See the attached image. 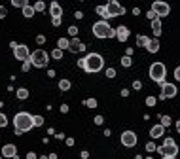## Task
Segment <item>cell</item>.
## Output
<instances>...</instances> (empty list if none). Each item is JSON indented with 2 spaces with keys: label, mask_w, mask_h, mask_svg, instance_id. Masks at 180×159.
I'll list each match as a JSON object with an SVG mask.
<instances>
[{
  "label": "cell",
  "mask_w": 180,
  "mask_h": 159,
  "mask_svg": "<svg viewBox=\"0 0 180 159\" xmlns=\"http://www.w3.org/2000/svg\"><path fill=\"white\" fill-rule=\"evenodd\" d=\"M167 125H171V118L169 116H161V127H167Z\"/></svg>",
  "instance_id": "cell-27"
},
{
  "label": "cell",
  "mask_w": 180,
  "mask_h": 159,
  "mask_svg": "<svg viewBox=\"0 0 180 159\" xmlns=\"http://www.w3.org/2000/svg\"><path fill=\"white\" fill-rule=\"evenodd\" d=\"M122 64H123V66H131V57H129V55L122 57Z\"/></svg>",
  "instance_id": "cell-30"
},
{
  "label": "cell",
  "mask_w": 180,
  "mask_h": 159,
  "mask_svg": "<svg viewBox=\"0 0 180 159\" xmlns=\"http://www.w3.org/2000/svg\"><path fill=\"white\" fill-rule=\"evenodd\" d=\"M104 8H106L108 17H120V15H123V14H125V8H122V6L118 4L116 0L108 2V6H104Z\"/></svg>",
  "instance_id": "cell-7"
},
{
  "label": "cell",
  "mask_w": 180,
  "mask_h": 159,
  "mask_svg": "<svg viewBox=\"0 0 180 159\" xmlns=\"http://www.w3.org/2000/svg\"><path fill=\"white\" fill-rule=\"evenodd\" d=\"M176 95V85L173 83H161V99H171Z\"/></svg>",
  "instance_id": "cell-11"
},
{
  "label": "cell",
  "mask_w": 180,
  "mask_h": 159,
  "mask_svg": "<svg viewBox=\"0 0 180 159\" xmlns=\"http://www.w3.org/2000/svg\"><path fill=\"white\" fill-rule=\"evenodd\" d=\"M51 57H53V59H61V57H63V51H61V49H55L53 53H51Z\"/></svg>",
  "instance_id": "cell-32"
},
{
  "label": "cell",
  "mask_w": 180,
  "mask_h": 159,
  "mask_svg": "<svg viewBox=\"0 0 180 159\" xmlns=\"http://www.w3.org/2000/svg\"><path fill=\"white\" fill-rule=\"evenodd\" d=\"M150 135H152V138H159V136L163 135V127L161 125H154V127L150 129Z\"/></svg>",
  "instance_id": "cell-16"
},
{
  "label": "cell",
  "mask_w": 180,
  "mask_h": 159,
  "mask_svg": "<svg viewBox=\"0 0 180 159\" xmlns=\"http://www.w3.org/2000/svg\"><path fill=\"white\" fill-rule=\"evenodd\" d=\"M57 45H59L57 49H61V51H63V49H67V47H68V40H67V38H59Z\"/></svg>",
  "instance_id": "cell-20"
},
{
  "label": "cell",
  "mask_w": 180,
  "mask_h": 159,
  "mask_svg": "<svg viewBox=\"0 0 180 159\" xmlns=\"http://www.w3.org/2000/svg\"><path fill=\"white\" fill-rule=\"evenodd\" d=\"M146 104H148V106H154V104H156V99H154V97H148V99H146Z\"/></svg>",
  "instance_id": "cell-36"
},
{
  "label": "cell",
  "mask_w": 180,
  "mask_h": 159,
  "mask_svg": "<svg viewBox=\"0 0 180 159\" xmlns=\"http://www.w3.org/2000/svg\"><path fill=\"white\" fill-rule=\"evenodd\" d=\"M59 89L68 91V89H70V82H68V80H61V82H59Z\"/></svg>",
  "instance_id": "cell-21"
},
{
  "label": "cell",
  "mask_w": 180,
  "mask_h": 159,
  "mask_svg": "<svg viewBox=\"0 0 180 159\" xmlns=\"http://www.w3.org/2000/svg\"><path fill=\"white\" fill-rule=\"evenodd\" d=\"M95 123H97V125H101V123H103V118H101V116H97V118H95Z\"/></svg>",
  "instance_id": "cell-40"
},
{
  "label": "cell",
  "mask_w": 180,
  "mask_h": 159,
  "mask_svg": "<svg viewBox=\"0 0 180 159\" xmlns=\"http://www.w3.org/2000/svg\"><path fill=\"white\" fill-rule=\"evenodd\" d=\"M146 150H148V152H156V150H158V146L154 144V142H148V144H146Z\"/></svg>",
  "instance_id": "cell-33"
},
{
  "label": "cell",
  "mask_w": 180,
  "mask_h": 159,
  "mask_svg": "<svg viewBox=\"0 0 180 159\" xmlns=\"http://www.w3.org/2000/svg\"><path fill=\"white\" fill-rule=\"evenodd\" d=\"M6 14H8V9H6L4 6H0V19H4V17H6Z\"/></svg>",
  "instance_id": "cell-34"
},
{
  "label": "cell",
  "mask_w": 180,
  "mask_h": 159,
  "mask_svg": "<svg viewBox=\"0 0 180 159\" xmlns=\"http://www.w3.org/2000/svg\"><path fill=\"white\" fill-rule=\"evenodd\" d=\"M103 64H104V61L99 53H89L87 57L78 61V66H82L87 72H99L101 68H103Z\"/></svg>",
  "instance_id": "cell-1"
},
{
  "label": "cell",
  "mask_w": 180,
  "mask_h": 159,
  "mask_svg": "<svg viewBox=\"0 0 180 159\" xmlns=\"http://www.w3.org/2000/svg\"><path fill=\"white\" fill-rule=\"evenodd\" d=\"M148 19H152V21H154V19H156V14H154V12H148Z\"/></svg>",
  "instance_id": "cell-42"
},
{
  "label": "cell",
  "mask_w": 180,
  "mask_h": 159,
  "mask_svg": "<svg viewBox=\"0 0 180 159\" xmlns=\"http://www.w3.org/2000/svg\"><path fill=\"white\" fill-rule=\"evenodd\" d=\"M146 49H148L150 53H156V51L159 49V42H158V40H150L148 45H146Z\"/></svg>",
  "instance_id": "cell-18"
},
{
  "label": "cell",
  "mask_w": 180,
  "mask_h": 159,
  "mask_svg": "<svg viewBox=\"0 0 180 159\" xmlns=\"http://www.w3.org/2000/svg\"><path fill=\"white\" fill-rule=\"evenodd\" d=\"M53 25L57 27V25H61V17H53Z\"/></svg>",
  "instance_id": "cell-39"
},
{
  "label": "cell",
  "mask_w": 180,
  "mask_h": 159,
  "mask_svg": "<svg viewBox=\"0 0 180 159\" xmlns=\"http://www.w3.org/2000/svg\"><path fill=\"white\" fill-rule=\"evenodd\" d=\"M97 14H99L101 17H104V19L108 17V14H106V8H104V6H97Z\"/></svg>",
  "instance_id": "cell-26"
},
{
  "label": "cell",
  "mask_w": 180,
  "mask_h": 159,
  "mask_svg": "<svg viewBox=\"0 0 180 159\" xmlns=\"http://www.w3.org/2000/svg\"><path fill=\"white\" fill-rule=\"evenodd\" d=\"M159 154H163V157H175L176 152H178V148H176L175 140L173 138H165V142H163L161 148H158Z\"/></svg>",
  "instance_id": "cell-5"
},
{
  "label": "cell",
  "mask_w": 180,
  "mask_h": 159,
  "mask_svg": "<svg viewBox=\"0 0 180 159\" xmlns=\"http://www.w3.org/2000/svg\"><path fill=\"white\" fill-rule=\"evenodd\" d=\"M50 9H51V15H53V17H61V15H63V8H61L57 2H51Z\"/></svg>",
  "instance_id": "cell-15"
},
{
  "label": "cell",
  "mask_w": 180,
  "mask_h": 159,
  "mask_svg": "<svg viewBox=\"0 0 180 159\" xmlns=\"http://www.w3.org/2000/svg\"><path fill=\"white\" fill-rule=\"evenodd\" d=\"M29 68H31V61H25V64H23V70H29Z\"/></svg>",
  "instance_id": "cell-38"
},
{
  "label": "cell",
  "mask_w": 180,
  "mask_h": 159,
  "mask_svg": "<svg viewBox=\"0 0 180 159\" xmlns=\"http://www.w3.org/2000/svg\"><path fill=\"white\" fill-rule=\"evenodd\" d=\"M12 49H14V55H15V59H19V61H27L29 59V47L27 45H17L15 42H12Z\"/></svg>",
  "instance_id": "cell-8"
},
{
  "label": "cell",
  "mask_w": 180,
  "mask_h": 159,
  "mask_svg": "<svg viewBox=\"0 0 180 159\" xmlns=\"http://www.w3.org/2000/svg\"><path fill=\"white\" fill-rule=\"evenodd\" d=\"M122 144L127 146V148H133L137 144V135L133 131H123L122 133Z\"/></svg>",
  "instance_id": "cell-10"
},
{
  "label": "cell",
  "mask_w": 180,
  "mask_h": 159,
  "mask_svg": "<svg viewBox=\"0 0 180 159\" xmlns=\"http://www.w3.org/2000/svg\"><path fill=\"white\" fill-rule=\"evenodd\" d=\"M150 78L154 82H159L163 83V78H165V64L163 63H154L150 66Z\"/></svg>",
  "instance_id": "cell-6"
},
{
  "label": "cell",
  "mask_w": 180,
  "mask_h": 159,
  "mask_svg": "<svg viewBox=\"0 0 180 159\" xmlns=\"http://www.w3.org/2000/svg\"><path fill=\"white\" fill-rule=\"evenodd\" d=\"M148 42H150L148 36H139V38H137V44H139V45H148Z\"/></svg>",
  "instance_id": "cell-25"
},
{
  "label": "cell",
  "mask_w": 180,
  "mask_h": 159,
  "mask_svg": "<svg viewBox=\"0 0 180 159\" xmlns=\"http://www.w3.org/2000/svg\"><path fill=\"white\" fill-rule=\"evenodd\" d=\"M6 125H8V118L4 114H0V127H6Z\"/></svg>",
  "instance_id": "cell-31"
},
{
  "label": "cell",
  "mask_w": 180,
  "mask_h": 159,
  "mask_svg": "<svg viewBox=\"0 0 180 159\" xmlns=\"http://www.w3.org/2000/svg\"><path fill=\"white\" fill-rule=\"evenodd\" d=\"M86 106H87V108H95V106H97V100H95V99H87L86 100Z\"/></svg>",
  "instance_id": "cell-29"
},
{
  "label": "cell",
  "mask_w": 180,
  "mask_h": 159,
  "mask_svg": "<svg viewBox=\"0 0 180 159\" xmlns=\"http://www.w3.org/2000/svg\"><path fill=\"white\" fill-rule=\"evenodd\" d=\"M2 155H4V157H15V155H17V148H15L14 144H6L4 148H2Z\"/></svg>",
  "instance_id": "cell-12"
},
{
  "label": "cell",
  "mask_w": 180,
  "mask_h": 159,
  "mask_svg": "<svg viewBox=\"0 0 180 159\" xmlns=\"http://www.w3.org/2000/svg\"><path fill=\"white\" fill-rule=\"evenodd\" d=\"M133 87H135V89H140V87H142V83H140V82H135V83H133Z\"/></svg>",
  "instance_id": "cell-41"
},
{
  "label": "cell",
  "mask_w": 180,
  "mask_h": 159,
  "mask_svg": "<svg viewBox=\"0 0 180 159\" xmlns=\"http://www.w3.org/2000/svg\"><path fill=\"white\" fill-rule=\"evenodd\" d=\"M106 76L108 78H114V76H116V70H114V68H108V70H106Z\"/></svg>",
  "instance_id": "cell-35"
},
{
  "label": "cell",
  "mask_w": 180,
  "mask_h": 159,
  "mask_svg": "<svg viewBox=\"0 0 180 159\" xmlns=\"http://www.w3.org/2000/svg\"><path fill=\"white\" fill-rule=\"evenodd\" d=\"M150 12H154V14H156V17L159 19V17H165V15H169L171 8H169V4H165V2H154Z\"/></svg>",
  "instance_id": "cell-9"
},
{
  "label": "cell",
  "mask_w": 180,
  "mask_h": 159,
  "mask_svg": "<svg viewBox=\"0 0 180 159\" xmlns=\"http://www.w3.org/2000/svg\"><path fill=\"white\" fill-rule=\"evenodd\" d=\"M29 61H31V64H34V66H48V61H50V55L46 53L44 49H36L32 55H29Z\"/></svg>",
  "instance_id": "cell-4"
},
{
  "label": "cell",
  "mask_w": 180,
  "mask_h": 159,
  "mask_svg": "<svg viewBox=\"0 0 180 159\" xmlns=\"http://www.w3.org/2000/svg\"><path fill=\"white\" fill-rule=\"evenodd\" d=\"M29 2H25V0H12V6H15V8H25Z\"/></svg>",
  "instance_id": "cell-24"
},
{
  "label": "cell",
  "mask_w": 180,
  "mask_h": 159,
  "mask_svg": "<svg viewBox=\"0 0 180 159\" xmlns=\"http://www.w3.org/2000/svg\"><path fill=\"white\" fill-rule=\"evenodd\" d=\"M116 36H118V40H120V42H125L127 38H129V28L123 27V25H122V27H118L116 28Z\"/></svg>",
  "instance_id": "cell-13"
},
{
  "label": "cell",
  "mask_w": 180,
  "mask_h": 159,
  "mask_svg": "<svg viewBox=\"0 0 180 159\" xmlns=\"http://www.w3.org/2000/svg\"><path fill=\"white\" fill-rule=\"evenodd\" d=\"M68 49L76 53V51H84V49H86V45L82 44L80 40H72V42H68Z\"/></svg>",
  "instance_id": "cell-14"
},
{
  "label": "cell",
  "mask_w": 180,
  "mask_h": 159,
  "mask_svg": "<svg viewBox=\"0 0 180 159\" xmlns=\"http://www.w3.org/2000/svg\"><path fill=\"white\" fill-rule=\"evenodd\" d=\"M42 123H44V118H42V116H32V125L40 127Z\"/></svg>",
  "instance_id": "cell-22"
},
{
  "label": "cell",
  "mask_w": 180,
  "mask_h": 159,
  "mask_svg": "<svg viewBox=\"0 0 180 159\" xmlns=\"http://www.w3.org/2000/svg\"><path fill=\"white\" fill-rule=\"evenodd\" d=\"M152 30H154V34H156V36H159V34H161V21H159L158 17L152 21Z\"/></svg>",
  "instance_id": "cell-17"
},
{
  "label": "cell",
  "mask_w": 180,
  "mask_h": 159,
  "mask_svg": "<svg viewBox=\"0 0 180 159\" xmlns=\"http://www.w3.org/2000/svg\"><path fill=\"white\" fill-rule=\"evenodd\" d=\"M93 34L97 38H114L116 36V30H114L106 21H99L93 25Z\"/></svg>",
  "instance_id": "cell-3"
},
{
  "label": "cell",
  "mask_w": 180,
  "mask_h": 159,
  "mask_svg": "<svg viewBox=\"0 0 180 159\" xmlns=\"http://www.w3.org/2000/svg\"><path fill=\"white\" fill-rule=\"evenodd\" d=\"M161 159H175V157H161Z\"/></svg>",
  "instance_id": "cell-44"
},
{
  "label": "cell",
  "mask_w": 180,
  "mask_h": 159,
  "mask_svg": "<svg viewBox=\"0 0 180 159\" xmlns=\"http://www.w3.org/2000/svg\"><path fill=\"white\" fill-rule=\"evenodd\" d=\"M68 32H70L72 36H76V34H78V28L76 27H70V28H68Z\"/></svg>",
  "instance_id": "cell-37"
},
{
  "label": "cell",
  "mask_w": 180,
  "mask_h": 159,
  "mask_svg": "<svg viewBox=\"0 0 180 159\" xmlns=\"http://www.w3.org/2000/svg\"><path fill=\"white\" fill-rule=\"evenodd\" d=\"M27 159H36V155H34V154H29V155H27Z\"/></svg>",
  "instance_id": "cell-43"
},
{
  "label": "cell",
  "mask_w": 180,
  "mask_h": 159,
  "mask_svg": "<svg viewBox=\"0 0 180 159\" xmlns=\"http://www.w3.org/2000/svg\"><path fill=\"white\" fill-rule=\"evenodd\" d=\"M44 8H46V4H44V2H36V4H34V8H32V9H34V12H42Z\"/></svg>",
  "instance_id": "cell-28"
},
{
  "label": "cell",
  "mask_w": 180,
  "mask_h": 159,
  "mask_svg": "<svg viewBox=\"0 0 180 159\" xmlns=\"http://www.w3.org/2000/svg\"><path fill=\"white\" fill-rule=\"evenodd\" d=\"M14 125H15V133H27L32 129V116L27 112H19L14 118Z\"/></svg>",
  "instance_id": "cell-2"
},
{
  "label": "cell",
  "mask_w": 180,
  "mask_h": 159,
  "mask_svg": "<svg viewBox=\"0 0 180 159\" xmlns=\"http://www.w3.org/2000/svg\"><path fill=\"white\" fill-rule=\"evenodd\" d=\"M27 97H29V91H27V89H17V99L25 100Z\"/></svg>",
  "instance_id": "cell-23"
},
{
  "label": "cell",
  "mask_w": 180,
  "mask_h": 159,
  "mask_svg": "<svg viewBox=\"0 0 180 159\" xmlns=\"http://www.w3.org/2000/svg\"><path fill=\"white\" fill-rule=\"evenodd\" d=\"M23 15H25V17H32V15H34V9H32L31 4H27L23 8Z\"/></svg>",
  "instance_id": "cell-19"
}]
</instances>
